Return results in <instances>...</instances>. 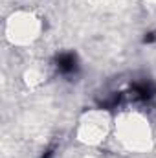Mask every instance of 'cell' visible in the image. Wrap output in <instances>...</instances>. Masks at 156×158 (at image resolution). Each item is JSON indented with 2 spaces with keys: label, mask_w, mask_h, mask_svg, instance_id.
<instances>
[{
  "label": "cell",
  "mask_w": 156,
  "mask_h": 158,
  "mask_svg": "<svg viewBox=\"0 0 156 158\" xmlns=\"http://www.w3.org/2000/svg\"><path fill=\"white\" fill-rule=\"evenodd\" d=\"M57 68L61 74H66V76L74 74L77 70V57L74 53H61L57 57Z\"/></svg>",
  "instance_id": "6da1fadb"
},
{
  "label": "cell",
  "mask_w": 156,
  "mask_h": 158,
  "mask_svg": "<svg viewBox=\"0 0 156 158\" xmlns=\"http://www.w3.org/2000/svg\"><path fill=\"white\" fill-rule=\"evenodd\" d=\"M51 155H53V149H48V151H46V155H44L42 158H51Z\"/></svg>",
  "instance_id": "277c9868"
},
{
  "label": "cell",
  "mask_w": 156,
  "mask_h": 158,
  "mask_svg": "<svg viewBox=\"0 0 156 158\" xmlns=\"http://www.w3.org/2000/svg\"><path fill=\"white\" fill-rule=\"evenodd\" d=\"M132 96L136 99H142V101H147L154 96V86L151 83H136L132 86Z\"/></svg>",
  "instance_id": "7a4b0ae2"
},
{
  "label": "cell",
  "mask_w": 156,
  "mask_h": 158,
  "mask_svg": "<svg viewBox=\"0 0 156 158\" xmlns=\"http://www.w3.org/2000/svg\"><path fill=\"white\" fill-rule=\"evenodd\" d=\"M156 40V33H147L145 37H143V42L145 44H151V42H154Z\"/></svg>",
  "instance_id": "3957f363"
}]
</instances>
